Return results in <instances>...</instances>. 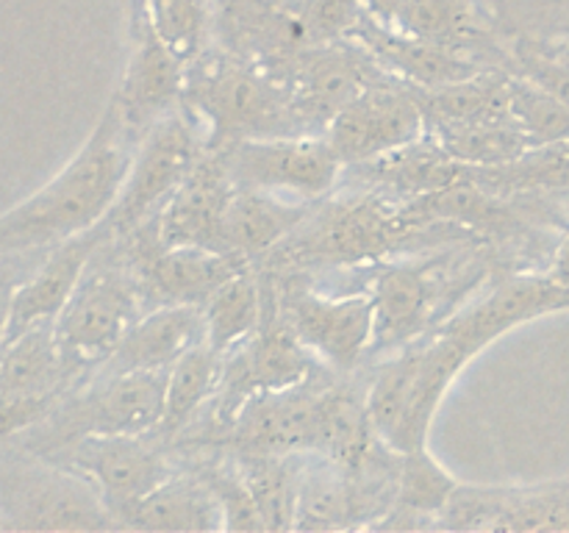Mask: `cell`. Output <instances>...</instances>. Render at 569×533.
<instances>
[{
	"mask_svg": "<svg viewBox=\"0 0 569 533\" xmlns=\"http://www.w3.org/2000/svg\"><path fill=\"white\" fill-rule=\"evenodd\" d=\"M345 527H359L348 470L320 453H303L292 531H345Z\"/></svg>",
	"mask_w": 569,
	"mask_h": 533,
	"instance_id": "f1b7e54d",
	"label": "cell"
},
{
	"mask_svg": "<svg viewBox=\"0 0 569 533\" xmlns=\"http://www.w3.org/2000/svg\"><path fill=\"white\" fill-rule=\"evenodd\" d=\"M142 300L144 294L131 261L128 270L109 264V253L100 244L81 283L53 320L67 364L81 378H89L106 364L128 328L142 314Z\"/></svg>",
	"mask_w": 569,
	"mask_h": 533,
	"instance_id": "ba28073f",
	"label": "cell"
},
{
	"mask_svg": "<svg viewBox=\"0 0 569 533\" xmlns=\"http://www.w3.org/2000/svg\"><path fill=\"white\" fill-rule=\"evenodd\" d=\"M415 89V87H411ZM428 122L511 120V72L481 70L437 89H417Z\"/></svg>",
	"mask_w": 569,
	"mask_h": 533,
	"instance_id": "4dcf8cb0",
	"label": "cell"
},
{
	"mask_svg": "<svg viewBox=\"0 0 569 533\" xmlns=\"http://www.w3.org/2000/svg\"><path fill=\"white\" fill-rule=\"evenodd\" d=\"M0 527H3V516H0Z\"/></svg>",
	"mask_w": 569,
	"mask_h": 533,
	"instance_id": "7bdbcfd3",
	"label": "cell"
},
{
	"mask_svg": "<svg viewBox=\"0 0 569 533\" xmlns=\"http://www.w3.org/2000/svg\"><path fill=\"white\" fill-rule=\"evenodd\" d=\"M322 364L317 355L295 333L278 303L276 278L270 275V298H267L264 322L250 339H244L233 353L222 359V378L217 398L209 405V442H220L250 398L261 392H281L309 381Z\"/></svg>",
	"mask_w": 569,
	"mask_h": 533,
	"instance_id": "52a82bcc",
	"label": "cell"
},
{
	"mask_svg": "<svg viewBox=\"0 0 569 533\" xmlns=\"http://www.w3.org/2000/svg\"><path fill=\"white\" fill-rule=\"evenodd\" d=\"M167 370L111 372L94 370L59 400L39 425L11 439L20 450L44 455L81 436L133 433L153 436L164 409Z\"/></svg>",
	"mask_w": 569,
	"mask_h": 533,
	"instance_id": "277c9868",
	"label": "cell"
},
{
	"mask_svg": "<svg viewBox=\"0 0 569 533\" xmlns=\"http://www.w3.org/2000/svg\"><path fill=\"white\" fill-rule=\"evenodd\" d=\"M515 76L526 78L542 92L553 94L556 100L569 105V59L559 50L545 48L537 42H517L511 50Z\"/></svg>",
	"mask_w": 569,
	"mask_h": 533,
	"instance_id": "8d00e7d4",
	"label": "cell"
},
{
	"mask_svg": "<svg viewBox=\"0 0 569 533\" xmlns=\"http://www.w3.org/2000/svg\"><path fill=\"white\" fill-rule=\"evenodd\" d=\"M453 261H395L376 264L367 292L376 305L372 355H387L445 320L442 309L459 294Z\"/></svg>",
	"mask_w": 569,
	"mask_h": 533,
	"instance_id": "5bb4252c",
	"label": "cell"
},
{
	"mask_svg": "<svg viewBox=\"0 0 569 533\" xmlns=\"http://www.w3.org/2000/svg\"><path fill=\"white\" fill-rule=\"evenodd\" d=\"M428 120L417 89L381 76L361 89L326 128L345 167H359L426 137Z\"/></svg>",
	"mask_w": 569,
	"mask_h": 533,
	"instance_id": "9a60e30c",
	"label": "cell"
},
{
	"mask_svg": "<svg viewBox=\"0 0 569 533\" xmlns=\"http://www.w3.org/2000/svg\"><path fill=\"white\" fill-rule=\"evenodd\" d=\"M428 133L467 167H498L537 148L515 117L498 122H428Z\"/></svg>",
	"mask_w": 569,
	"mask_h": 533,
	"instance_id": "d6a6232c",
	"label": "cell"
},
{
	"mask_svg": "<svg viewBox=\"0 0 569 533\" xmlns=\"http://www.w3.org/2000/svg\"><path fill=\"white\" fill-rule=\"evenodd\" d=\"M320 203L311 205L306 220L272 250L278 264L359 266L381 259L420 228L409 220L403 205H392L372 192L322 198Z\"/></svg>",
	"mask_w": 569,
	"mask_h": 533,
	"instance_id": "5b68a950",
	"label": "cell"
},
{
	"mask_svg": "<svg viewBox=\"0 0 569 533\" xmlns=\"http://www.w3.org/2000/svg\"><path fill=\"white\" fill-rule=\"evenodd\" d=\"M0 459V516L20 531H106L120 527L98 489L76 472L20 450Z\"/></svg>",
	"mask_w": 569,
	"mask_h": 533,
	"instance_id": "9c48e42d",
	"label": "cell"
},
{
	"mask_svg": "<svg viewBox=\"0 0 569 533\" xmlns=\"http://www.w3.org/2000/svg\"><path fill=\"white\" fill-rule=\"evenodd\" d=\"M187 72V61H181L172 50H167L148 31V26L137 20L131 59H128V67L122 72V81L117 87L114 98L109 100V105L120 114L122 125L128 128V133L137 142L161 117L181 109Z\"/></svg>",
	"mask_w": 569,
	"mask_h": 533,
	"instance_id": "ffe728a7",
	"label": "cell"
},
{
	"mask_svg": "<svg viewBox=\"0 0 569 533\" xmlns=\"http://www.w3.org/2000/svg\"><path fill=\"white\" fill-rule=\"evenodd\" d=\"M206 342L203 305L159 303L142 311L128 328L122 342L100 370L111 372H153L170 370L183 353Z\"/></svg>",
	"mask_w": 569,
	"mask_h": 533,
	"instance_id": "cb8c5ba5",
	"label": "cell"
},
{
	"mask_svg": "<svg viewBox=\"0 0 569 533\" xmlns=\"http://www.w3.org/2000/svg\"><path fill=\"white\" fill-rule=\"evenodd\" d=\"M239 475L248 483L264 531H292L295 494L303 453H244L231 450Z\"/></svg>",
	"mask_w": 569,
	"mask_h": 533,
	"instance_id": "1f68e13d",
	"label": "cell"
},
{
	"mask_svg": "<svg viewBox=\"0 0 569 533\" xmlns=\"http://www.w3.org/2000/svg\"><path fill=\"white\" fill-rule=\"evenodd\" d=\"M553 50H559L561 56H567V59H569V31L565 33V39H561L559 44H553Z\"/></svg>",
	"mask_w": 569,
	"mask_h": 533,
	"instance_id": "b9f144b4",
	"label": "cell"
},
{
	"mask_svg": "<svg viewBox=\"0 0 569 533\" xmlns=\"http://www.w3.org/2000/svg\"><path fill=\"white\" fill-rule=\"evenodd\" d=\"M511 114L537 144L569 142V105L511 72Z\"/></svg>",
	"mask_w": 569,
	"mask_h": 533,
	"instance_id": "d590c367",
	"label": "cell"
},
{
	"mask_svg": "<svg viewBox=\"0 0 569 533\" xmlns=\"http://www.w3.org/2000/svg\"><path fill=\"white\" fill-rule=\"evenodd\" d=\"M545 272H548L556 283H561V286L569 289V228L561 233V239L553 244V250H550V259H548V266H545Z\"/></svg>",
	"mask_w": 569,
	"mask_h": 533,
	"instance_id": "ab89813d",
	"label": "cell"
},
{
	"mask_svg": "<svg viewBox=\"0 0 569 533\" xmlns=\"http://www.w3.org/2000/svg\"><path fill=\"white\" fill-rule=\"evenodd\" d=\"M137 20L187 64L217 44L214 0H139Z\"/></svg>",
	"mask_w": 569,
	"mask_h": 533,
	"instance_id": "836d02e7",
	"label": "cell"
},
{
	"mask_svg": "<svg viewBox=\"0 0 569 533\" xmlns=\"http://www.w3.org/2000/svg\"><path fill=\"white\" fill-rule=\"evenodd\" d=\"M137 139L114 109L42 189L0 214V250H50L98 225L120 194Z\"/></svg>",
	"mask_w": 569,
	"mask_h": 533,
	"instance_id": "6da1fadb",
	"label": "cell"
},
{
	"mask_svg": "<svg viewBox=\"0 0 569 533\" xmlns=\"http://www.w3.org/2000/svg\"><path fill=\"white\" fill-rule=\"evenodd\" d=\"M459 477L450 475L431 447H417L403 453L400 461V477H398V505L409 514L426 516L431 525H437L439 514L448 505L450 494L459 486Z\"/></svg>",
	"mask_w": 569,
	"mask_h": 533,
	"instance_id": "e575fe53",
	"label": "cell"
},
{
	"mask_svg": "<svg viewBox=\"0 0 569 533\" xmlns=\"http://www.w3.org/2000/svg\"><path fill=\"white\" fill-rule=\"evenodd\" d=\"M565 311H569L567 286L556 283L545 270L515 272L445 316L433 331L453 348L461 361L470 364L481 350L515 328Z\"/></svg>",
	"mask_w": 569,
	"mask_h": 533,
	"instance_id": "7c38bea8",
	"label": "cell"
},
{
	"mask_svg": "<svg viewBox=\"0 0 569 533\" xmlns=\"http://www.w3.org/2000/svg\"><path fill=\"white\" fill-rule=\"evenodd\" d=\"M183 105L206 128L209 150L239 139L303 133L287 83L226 48L206 50L189 64Z\"/></svg>",
	"mask_w": 569,
	"mask_h": 533,
	"instance_id": "7a4b0ae2",
	"label": "cell"
},
{
	"mask_svg": "<svg viewBox=\"0 0 569 533\" xmlns=\"http://www.w3.org/2000/svg\"><path fill=\"white\" fill-rule=\"evenodd\" d=\"M206 153V128L187 105L150 125L133 148L114 205L100 220L109 239H126L148 225L172 192L192 175Z\"/></svg>",
	"mask_w": 569,
	"mask_h": 533,
	"instance_id": "8992f818",
	"label": "cell"
},
{
	"mask_svg": "<svg viewBox=\"0 0 569 533\" xmlns=\"http://www.w3.org/2000/svg\"><path fill=\"white\" fill-rule=\"evenodd\" d=\"M270 298V272L244 270L222 283L203 303L206 342L226 359L264 322Z\"/></svg>",
	"mask_w": 569,
	"mask_h": 533,
	"instance_id": "f546056e",
	"label": "cell"
},
{
	"mask_svg": "<svg viewBox=\"0 0 569 533\" xmlns=\"http://www.w3.org/2000/svg\"><path fill=\"white\" fill-rule=\"evenodd\" d=\"M450 531H569V472L539 483H459L439 514Z\"/></svg>",
	"mask_w": 569,
	"mask_h": 533,
	"instance_id": "e0dca14e",
	"label": "cell"
},
{
	"mask_svg": "<svg viewBox=\"0 0 569 533\" xmlns=\"http://www.w3.org/2000/svg\"><path fill=\"white\" fill-rule=\"evenodd\" d=\"M465 370V361L437 331H426L383 355L365 383L378 436L400 453L426 447L439 405Z\"/></svg>",
	"mask_w": 569,
	"mask_h": 533,
	"instance_id": "3957f363",
	"label": "cell"
},
{
	"mask_svg": "<svg viewBox=\"0 0 569 533\" xmlns=\"http://www.w3.org/2000/svg\"><path fill=\"white\" fill-rule=\"evenodd\" d=\"M381 76L387 72L353 39L303 44L281 70L303 133H326L328 122Z\"/></svg>",
	"mask_w": 569,
	"mask_h": 533,
	"instance_id": "2e32d148",
	"label": "cell"
},
{
	"mask_svg": "<svg viewBox=\"0 0 569 533\" xmlns=\"http://www.w3.org/2000/svg\"><path fill=\"white\" fill-rule=\"evenodd\" d=\"M222 378V355L209 342H200L167 370L164 409L153 439L176 444L198 425L200 411L217 398Z\"/></svg>",
	"mask_w": 569,
	"mask_h": 533,
	"instance_id": "83f0119b",
	"label": "cell"
},
{
	"mask_svg": "<svg viewBox=\"0 0 569 533\" xmlns=\"http://www.w3.org/2000/svg\"><path fill=\"white\" fill-rule=\"evenodd\" d=\"M211 153L237 189H261L309 203L328 198L345 170L326 133L239 139Z\"/></svg>",
	"mask_w": 569,
	"mask_h": 533,
	"instance_id": "30bf717a",
	"label": "cell"
},
{
	"mask_svg": "<svg viewBox=\"0 0 569 533\" xmlns=\"http://www.w3.org/2000/svg\"><path fill=\"white\" fill-rule=\"evenodd\" d=\"M309 200L261 189H233L220 225V250L250 261L267 259L311 211Z\"/></svg>",
	"mask_w": 569,
	"mask_h": 533,
	"instance_id": "d4e9b609",
	"label": "cell"
},
{
	"mask_svg": "<svg viewBox=\"0 0 569 533\" xmlns=\"http://www.w3.org/2000/svg\"><path fill=\"white\" fill-rule=\"evenodd\" d=\"M365 14L367 0H311V6L300 17L306 44L348 39L353 28L365 20Z\"/></svg>",
	"mask_w": 569,
	"mask_h": 533,
	"instance_id": "74e56055",
	"label": "cell"
},
{
	"mask_svg": "<svg viewBox=\"0 0 569 533\" xmlns=\"http://www.w3.org/2000/svg\"><path fill=\"white\" fill-rule=\"evenodd\" d=\"M44 253L48 250H22V253H6V250H0V339H3L6 325H9V314L17 292L26 283V278L37 270Z\"/></svg>",
	"mask_w": 569,
	"mask_h": 533,
	"instance_id": "f35d334b",
	"label": "cell"
},
{
	"mask_svg": "<svg viewBox=\"0 0 569 533\" xmlns=\"http://www.w3.org/2000/svg\"><path fill=\"white\" fill-rule=\"evenodd\" d=\"M367 14L406 37L465 53L489 39V22L476 0H367Z\"/></svg>",
	"mask_w": 569,
	"mask_h": 533,
	"instance_id": "484cf974",
	"label": "cell"
},
{
	"mask_svg": "<svg viewBox=\"0 0 569 533\" xmlns=\"http://www.w3.org/2000/svg\"><path fill=\"white\" fill-rule=\"evenodd\" d=\"M348 39L359 42L387 76L415 89H437L487 70L465 50L406 37L376 22L370 14H365Z\"/></svg>",
	"mask_w": 569,
	"mask_h": 533,
	"instance_id": "7402d4cb",
	"label": "cell"
},
{
	"mask_svg": "<svg viewBox=\"0 0 569 533\" xmlns=\"http://www.w3.org/2000/svg\"><path fill=\"white\" fill-rule=\"evenodd\" d=\"M122 242L128 244V261H131L142 294L159 303H183L203 305L222 283L244 272L250 261L233 253H222L214 248L200 244H176V248H159L148 237L144 228L133 231Z\"/></svg>",
	"mask_w": 569,
	"mask_h": 533,
	"instance_id": "ac0fdd59",
	"label": "cell"
},
{
	"mask_svg": "<svg viewBox=\"0 0 569 533\" xmlns=\"http://www.w3.org/2000/svg\"><path fill=\"white\" fill-rule=\"evenodd\" d=\"M122 527L131 531H226L222 509L198 466L176 470L139 500Z\"/></svg>",
	"mask_w": 569,
	"mask_h": 533,
	"instance_id": "4316f807",
	"label": "cell"
},
{
	"mask_svg": "<svg viewBox=\"0 0 569 533\" xmlns=\"http://www.w3.org/2000/svg\"><path fill=\"white\" fill-rule=\"evenodd\" d=\"M278 3L287 6V9L292 11V14L298 17V20H300V17H303V11L309 9V6H311V0H278Z\"/></svg>",
	"mask_w": 569,
	"mask_h": 533,
	"instance_id": "60d3db41",
	"label": "cell"
},
{
	"mask_svg": "<svg viewBox=\"0 0 569 533\" xmlns=\"http://www.w3.org/2000/svg\"><path fill=\"white\" fill-rule=\"evenodd\" d=\"M106 239H109V233L98 222L89 231L64 239L56 248H50L37 264V270L26 278V283L17 292L9 314V325H6V333L0 342L17 336L26 328L39 325V322L56 320L59 311L64 309L67 300H70V294L81 283L92 255L98 253V248Z\"/></svg>",
	"mask_w": 569,
	"mask_h": 533,
	"instance_id": "603a6c76",
	"label": "cell"
},
{
	"mask_svg": "<svg viewBox=\"0 0 569 533\" xmlns=\"http://www.w3.org/2000/svg\"><path fill=\"white\" fill-rule=\"evenodd\" d=\"M328 375L331 370L322 366L298 386L250 398L217 444L244 453H311L315 400Z\"/></svg>",
	"mask_w": 569,
	"mask_h": 533,
	"instance_id": "d6986e66",
	"label": "cell"
},
{
	"mask_svg": "<svg viewBox=\"0 0 569 533\" xmlns=\"http://www.w3.org/2000/svg\"><path fill=\"white\" fill-rule=\"evenodd\" d=\"M278 286V283H276ZM278 303L306 348L337 375H353L376 342V305L367 289L326 294L283 281Z\"/></svg>",
	"mask_w": 569,
	"mask_h": 533,
	"instance_id": "4fadbf2b",
	"label": "cell"
},
{
	"mask_svg": "<svg viewBox=\"0 0 569 533\" xmlns=\"http://www.w3.org/2000/svg\"><path fill=\"white\" fill-rule=\"evenodd\" d=\"M42 459L92 483L111 514L117 516L120 527L128 511L178 470L167 444H161L159 439L150 442L148 436H133V433L72 439L44 453Z\"/></svg>",
	"mask_w": 569,
	"mask_h": 533,
	"instance_id": "8fae6325",
	"label": "cell"
},
{
	"mask_svg": "<svg viewBox=\"0 0 569 533\" xmlns=\"http://www.w3.org/2000/svg\"><path fill=\"white\" fill-rule=\"evenodd\" d=\"M231 178L222 170L214 153H206L192 175L172 192L159 214L144 225L148 237L159 248L200 244L220 250V225L226 205L233 194Z\"/></svg>",
	"mask_w": 569,
	"mask_h": 533,
	"instance_id": "44dd1931",
	"label": "cell"
}]
</instances>
